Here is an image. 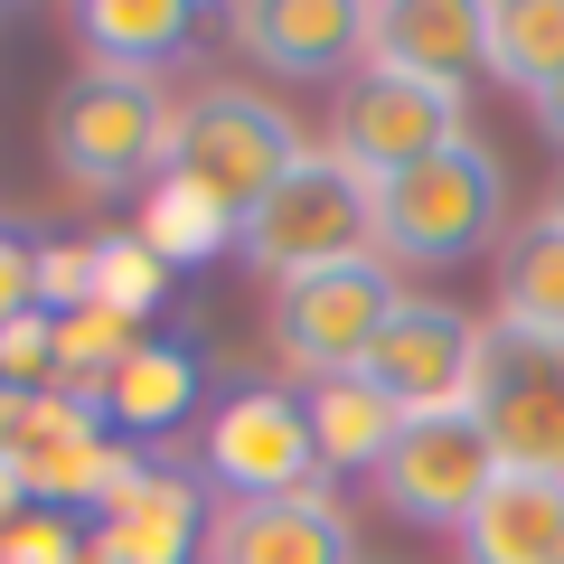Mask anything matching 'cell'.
Wrapping results in <instances>:
<instances>
[{
  "label": "cell",
  "mask_w": 564,
  "mask_h": 564,
  "mask_svg": "<svg viewBox=\"0 0 564 564\" xmlns=\"http://www.w3.org/2000/svg\"><path fill=\"white\" fill-rule=\"evenodd\" d=\"M499 226H508V170L470 132L433 161L377 180V263L443 273V263H470L480 245H499Z\"/></svg>",
  "instance_id": "1"
},
{
  "label": "cell",
  "mask_w": 564,
  "mask_h": 564,
  "mask_svg": "<svg viewBox=\"0 0 564 564\" xmlns=\"http://www.w3.org/2000/svg\"><path fill=\"white\" fill-rule=\"evenodd\" d=\"M302 161H311V141L273 95H254V85H207V95L180 104V122H170V170L161 180L198 188L226 217H254Z\"/></svg>",
  "instance_id": "2"
},
{
  "label": "cell",
  "mask_w": 564,
  "mask_h": 564,
  "mask_svg": "<svg viewBox=\"0 0 564 564\" xmlns=\"http://www.w3.org/2000/svg\"><path fill=\"white\" fill-rule=\"evenodd\" d=\"M170 104L151 76H113V66H85L57 85L47 104V161L85 188V198H122L151 170H170Z\"/></svg>",
  "instance_id": "3"
},
{
  "label": "cell",
  "mask_w": 564,
  "mask_h": 564,
  "mask_svg": "<svg viewBox=\"0 0 564 564\" xmlns=\"http://www.w3.org/2000/svg\"><path fill=\"white\" fill-rule=\"evenodd\" d=\"M236 254L263 263V273H282V282L358 263V254H377V188L339 151H311L254 217H236Z\"/></svg>",
  "instance_id": "4"
},
{
  "label": "cell",
  "mask_w": 564,
  "mask_h": 564,
  "mask_svg": "<svg viewBox=\"0 0 564 564\" xmlns=\"http://www.w3.org/2000/svg\"><path fill=\"white\" fill-rule=\"evenodd\" d=\"M462 122H470V85H443V76H414V66L367 57L358 76L339 85L329 151H339V161L377 188V180H395V170L452 151V141H462Z\"/></svg>",
  "instance_id": "5"
},
{
  "label": "cell",
  "mask_w": 564,
  "mask_h": 564,
  "mask_svg": "<svg viewBox=\"0 0 564 564\" xmlns=\"http://www.w3.org/2000/svg\"><path fill=\"white\" fill-rule=\"evenodd\" d=\"M470 423L489 433L499 470L564 480V339L536 329H480V377H470Z\"/></svg>",
  "instance_id": "6"
},
{
  "label": "cell",
  "mask_w": 564,
  "mask_h": 564,
  "mask_svg": "<svg viewBox=\"0 0 564 564\" xmlns=\"http://www.w3.org/2000/svg\"><path fill=\"white\" fill-rule=\"evenodd\" d=\"M395 302H404V282H395V263H377V254L302 273V282H282V302H273V348L292 358V377H311V386L358 377L367 348H377V329L395 321Z\"/></svg>",
  "instance_id": "7"
},
{
  "label": "cell",
  "mask_w": 564,
  "mask_h": 564,
  "mask_svg": "<svg viewBox=\"0 0 564 564\" xmlns=\"http://www.w3.org/2000/svg\"><path fill=\"white\" fill-rule=\"evenodd\" d=\"M367 386H377L386 404H395L404 423L423 414H462L470 404V377H480V321L452 302H423V292H404L395 321L377 329V348H367L358 367Z\"/></svg>",
  "instance_id": "8"
},
{
  "label": "cell",
  "mask_w": 564,
  "mask_h": 564,
  "mask_svg": "<svg viewBox=\"0 0 564 564\" xmlns=\"http://www.w3.org/2000/svg\"><path fill=\"white\" fill-rule=\"evenodd\" d=\"M207 480L226 499H292V489H321V443H311V414L292 386H236L207 423Z\"/></svg>",
  "instance_id": "9"
},
{
  "label": "cell",
  "mask_w": 564,
  "mask_h": 564,
  "mask_svg": "<svg viewBox=\"0 0 564 564\" xmlns=\"http://www.w3.org/2000/svg\"><path fill=\"white\" fill-rule=\"evenodd\" d=\"M489 480H499V452H489V433L462 414H423L395 433V452L377 462V499L395 508L404 527H452L462 536V518L489 499Z\"/></svg>",
  "instance_id": "10"
},
{
  "label": "cell",
  "mask_w": 564,
  "mask_h": 564,
  "mask_svg": "<svg viewBox=\"0 0 564 564\" xmlns=\"http://www.w3.org/2000/svg\"><path fill=\"white\" fill-rule=\"evenodd\" d=\"M226 29L263 76H292V85L358 76L377 57V10L367 0H245Z\"/></svg>",
  "instance_id": "11"
},
{
  "label": "cell",
  "mask_w": 564,
  "mask_h": 564,
  "mask_svg": "<svg viewBox=\"0 0 564 564\" xmlns=\"http://www.w3.org/2000/svg\"><path fill=\"white\" fill-rule=\"evenodd\" d=\"M198 564H358L339 499L329 489H292V499H226L207 518Z\"/></svg>",
  "instance_id": "12"
},
{
  "label": "cell",
  "mask_w": 564,
  "mask_h": 564,
  "mask_svg": "<svg viewBox=\"0 0 564 564\" xmlns=\"http://www.w3.org/2000/svg\"><path fill=\"white\" fill-rule=\"evenodd\" d=\"M462 564H564V480L499 470L462 518Z\"/></svg>",
  "instance_id": "13"
},
{
  "label": "cell",
  "mask_w": 564,
  "mask_h": 564,
  "mask_svg": "<svg viewBox=\"0 0 564 564\" xmlns=\"http://www.w3.org/2000/svg\"><path fill=\"white\" fill-rule=\"evenodd\" d=\"M377 57L414 76H480V0H377Z\"/></svg>",
  "instance_id": "14"
},
{
  "label": "cell",
  "mask_w": 564,
  "mask_h": 564,
  "mask_svg": "<svg viewBox=\"0 0 564 564\" xmlns=\"http://www.w3.org/2000/svg\"><path fill=\"white\" fill-rule=\"evenodd\" d=\"M198 29L188 0H85L76 10V39H85V66H113V76H151L170 66Z\"/></svg>",
  "instance_id": "15"
},
{
  "label": "cell",
  "mask_w": 564,
  "mask_h": 564,
  "mask_svg": "<svg viewBox=\"0 0 564 564\" xmlns=\"http://www.w3.org/2000/svg\"><path fill=\"white\" fill-rule=\"evenodd\" d=\"M480 76L536 104L564 76V0H480Z\"/></svg>",
  "instance_id": "16"
},
{
  "label": "cell",
  "mask_w": 564,
  "mask_h": 564,
  "mask_svg": "<svg viewBox=\"0 0 564 564\" xmlns=\"http://www.w3.org/2000/svg\"><path fill=\"white\" fill-rule=\"evenodd\" d=\"M499 329H536V339H564V217H527L518 236L499 245Z\"/></svg>",
  "instance_id": "17"
},
{
  "label": "cell",
  "mask_w": 564,
  "mask_h": 564,
  "mask_svg": "<svg viewBox=\"0 0 564 564\" xmlns=\"http://www.w3.org/2000/svg\"><path fill=\"white\" fill-rule=\"evenodd\" d=\"M302 414H311V443H321V470H367V480H377V462L395 452V433H404V414H395L367 377L311 386Z\"/></svg>",
  "instance_id": "18"
},
{
  "label": "cell",
  "mask_w": 564,
  "mask_h": 564,
  "mask_svg": "<svg viewBox=\"0 0 564 564\" xmlns=\"http://www.w3.org/2000/svg\"><path fill=\"white\" fill-rule=\"evenodd\" d=\"M95 404H104V423H180L188 404H198V358H188V348H151L141 339L132 358L113 367V377L95 386Z\"/></svg>",
  "instance_id": "19"
},
{
  "label": "cell",
  "mask_w": 564,
  "mask_h": 564,
  "mask_svg": "<svg viewBox=\"0 0 564 564\" xmlns=\"http://www.w3.org/2000/svg\"><path fill=\"white\" fill-rule=\"evenodd\" d=\"M141 245H151L161 263H188V254H217V245H236V217H226V207H207L198 188L161 180V188H151V207H141Z\"/></svg>",
  "instance_id": "20"
},
{
  "label": "cell",
  "mask_w": 564,
  "mask_h": 564,
  "mask_svg": "<svg viewBox=\"0 0 564 564\" xmlns=\"http://www.w3.org/2000/svg\"><path fill=\"white\" fill-rule=\"evenodd\" d=\"M95 302H104V311H122V321L161 311V302H170V263L151 254L141 236H113V245H95Z\"/></svg>",
  "instance_id": "21"
},
{
  "label": "cell",
  "mask_w": 564,
  "mask_h": 564,
  "mask_svg": "<svg viewBox=\"0 0 564 564\" xmlns=\"http://www.w3.org/2000/svg\"><path fill=\"white\" fill-rule=\"evenodd\" d=\"M132 348H141V321H122V311H104V302H85V311L57 321V367H76V377H113Z\"/></svg>",
  "instance_id": "22"
},
{
  "label": "cell",
  "mask_w": 564,
  "mask_h": 564,
  "mask_svg": "<svg viewBox=\"0 0 564 564\" xmlns=\"http://www.w3.org/2000/svg\"><path fill=\"white\" fill-rule=\"evenodd\" d=\"M85 302H95V245H39V311L66 321Z\"/></svg>",
  "instance_id": "23"
},
{
  "label": "cell",
  "mask_w": 564,
  "mask_h": 564,
  "mask_svg": "<svg viewBox=\"0 0 564 564\" xmlns=\"http://www.w3.org/2000/svg\"><path fill=\"white\" fill-rule=\"evenodd\" d=\"M47 367H57V321L47 311H20V321L0 329V386L29 395V377H47Z\"/></svg>",
  "instance_id": "24"
},
{
  "label": "cell",
  "mask_w": 564,
  "mask_h": 564,
  "mask_svg": "<svg viewBox=\"0 0 564 564\" xmlns=\"http://www.w3.org/2000/svg\"><path fill=\"white\" fill-rule=\"evenodd\" d=\"M85 545H76V527L66 518H47V508H29V518H10L0 527V564H76Z\"/></svg>",
  "instance_id": "25"
},
{
  "label": "cell",
  "mask_w": 564,
  "mask_h": 564,
  "mask_svg": "<svg viewBox=\"0 0 564 564\" xmlns=\"http://www.w3.org/2000/svg\"><path fill=\"white\" fill-rule=\"evenodd\" d=\"M20 311H39V245H20L0 226V329L20 321Z\"/></svg>",
  "instance_id": "26"
},
{
  "label": "cell",
  "mask_w": 564,
  "mask_h": 564,
  "mask_svg": "<svg viewBox=\"0 0 564 564\" xmlns=\"http://www.w3.org/2000/svg\"><path fill=\"white\" fill-rule=\"evenodd\" d=\"M527 113H536V132H545V141H555V151H564V76H555V85H545V95H536V104H527Z\"/></svg>",
  "instance_id": "27"
},
{
  "label": "cell",
  "mask_w": 564,
  "mask_h": 564,
  "mask_svg": "<svg viewBox=\"0 0 564 564\" xmlns=\"http://www.w3.org/2000/svg\"><path fill=\"white\" fill-rule=\"evenodd\" d=\"M20 499H29V489H20V470H10V452H0V527H10V518H29Z\"/></svg>",
  "instance_id": "28"
},
{
  "label": "cell",
  "mask_w": 564,
  "mask_h": 564,
  "mask_svg": "<svg viewBox=\"0 0 564 564\" xmlns=\"http://www.w3.org/2000/svg\"><path fill=\"white\" fill-rule=\"evenodd\" d=\"M555 217H564V188H555Z\"/></svg>",
  "instance_id": "29"
}]
</instances>
